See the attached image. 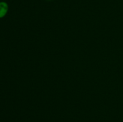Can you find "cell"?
I'll use <instances>...</instances> for the list:
<instances>
[{
	"instance_id": "cell-1",
	"label": "cell",
	"mask_w": 123,
	"mask_h": 122,
	"mask_svg": "<svg viewBox=\"0 0 123 122\" xmlns=\"http://www.w3.org/2000/svg\"><path fill=\"white\" fill-rule=\"evenodd\" d=\"M8 10V6L6 2H0V18H2L7 14Z\"/></svg>"
},
{
	"instance_id": "cell-2",
	"label": "cell",
	"mask_w": 123,
	"mask_h": 122,
	"mask_svg": "<svg viewBox=\"0 0 123 122\" xmlns=\"http://www.w3.org/2000/svg\"><path fill=\"white\" fill-rule=\"evenodd\" d=\"M46 1H52V0H46Z\"/></svg>"
}]
</instances>
